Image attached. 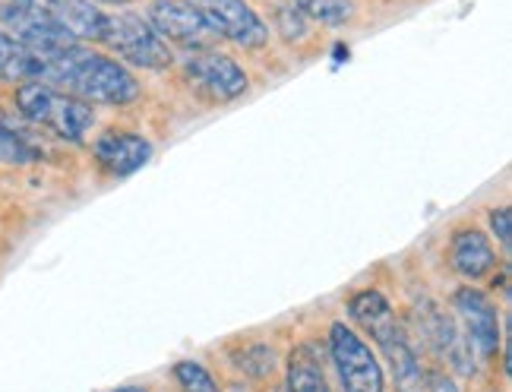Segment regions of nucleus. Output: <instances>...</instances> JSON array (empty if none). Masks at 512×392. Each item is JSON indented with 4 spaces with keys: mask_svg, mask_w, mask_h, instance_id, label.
I'll use <instances>...</instances> for the list:
<instances>
[{
    "mask_svg": "<svg viewBox=\"0 0 512 392\" xmlns=\"http://www.w3.org/2000/svg\"><path fill=\"white\" fill-rule=\"evenodd\" d=\"M149 26L159 32L165 42H174L187 51L212 48L219 42L209 16L193 4V0H152L146 7Z\"/></svg>",
    "mask_w": 512,
    "mask_h": 392,
    "instance_id": "7",
    "label": "nucleus"
},
{
    "mask_svg": "<svg viewBox=\"0 0 512 392\" xmlns=\"http://www.w3.org/2000/svg\"><path fill=\"white\" fill-rule=\"evenodd\" d=\"M377 345L383 348V355L389 358L392 377H396V389L399 392H424L427 386V370L421 367V358L415 345L408 342L405 329L396 323L389 332L377 339Z\"/></svg>",
    "mask_w": 512,
    "mask_h": 392,
    "instance_id": "13",
    "label": "nucleus"
},
{
    "mask_svg": "<svg viewBox=\"0 0 512 392\" xmlns=\"http://www.w3.org/2000/svg\"><path fill=\"white\" fill-rule=\"evenodd\" d=\"M174 380L181 383L184 392H219L212 374L200 361H177L174 364Z\"/></svg>",
    "mask_w": 512,
    "mask_h": 392,
    "instance_id": "21",
    "label": "nucleus"
},
{
    "mask_svg": "<svg viewBox=\"0 0 512 392\" xmlns=\"http://www.w3.org/2000/svg\"><path fill=\"white\" fill-rule=\"evenodd\" d=\"M35 57H38L35 83H48L61 92H70L86 105L127 108L143 92L127 64H121L117 57L98 54L83 42L51 48V51H35Z\"/></svg>",
    "mask_w": 512,
    "mask_h": 392,
    "instance_id": "1",
    "label": "nucleus"
},
{
    "mask_svg": "<svg viewBox=\"0 0 512 392\" xmlns=\"http://www.w3.org/2000/svg\"><path fill=\"white\" fill-rule=\"evenodd\" d=\"M92 4H111V7H124L130 0H92Z\"/></svg>",
    "mask_w": 512,
    "mask_h": 392,
    "instance_id": "25",
    "label": "nucleus"
},
{
    "mask_svg": "<svg viewBox=\"0 0 512 392\" xmlns=\"http://www.w3.org/2000/svg\"><path fill=\"white\" fill-rule=\"evenodd\" d=\"M111 392H149V389H143V386H117Z\"/></svg>",
    "mask_w": 512,
    "mask_h": 392,
    "instance_id": "24",
    "label": "nucleus"
},
{
    "mask_svg": "<svg viewBox=\"0 0 512 392\" xmlns=\"http://www.w3.org/2000/svg\"><path fill=\"white\" fill-rule=\"evenodd\" d=\"M348 317L358 323L361 329L370 332V339L377 342L383 332H389L392 326H396V313H392L389 301L383 298V294L377 288H364L358 294H351L348 301Z\"/></svg>",
    "mask_w": 512,
    "mask_h": 392,
    "instance_id": "14",
    "label": "nucleus"
},
{
    "mask_svg": "<svg viewBox=\"0 0 512 392\" xmlns=\"http://www.w3.org/2000/svg\"><path fill=\"white\" fill-rule=\"evenodd\" d=\"M13 4H29L61 23L76 42H102L105 10L92 0H13Z\"/></svg>",
    "mask_w": 512,
    "mask_h": 392,
    "instance_id": "12",
    "label": "nucleus"
},
{
    "mask_svg": "<svg viewBox=\"0 0 512 392\" xmlns=\"http://www.w3.org/2000/svg\"><path fill=\"white\" fill-rule=\"evenodd\" d=\"M424 392H459V386L452 383L443 370H433V374H427V386Z\"/></svg>",
    "mask_w": 512,
    "mask_h": 392,
    "instance_id": "23",
    "label": "nucleus"
},
{
    "mask_svg": "<svg viewBox=\"0 0 512 392\" xmlns=\"http://www.w3.org/2000/svg\"><path fill=\"white\" fill-rule=\"evenodd\" d=\"M184 80L209 105H228L241 98L250 86V76L234 57L219 48H196L184 54Z\"/></svg>",
    "mask_w": 512,
    "mask_h": 392,
    "instance_id": "4",
    "label": "nucleus"
},
{
    "mask_svg": "<svg viewBox=\"0 0 512 392\" xmlns=\"http://www.w3.org/2000/svg\"><path fill=\"white\" fill-rule=\"evenodd\" d=\"M92 159L108 178H130L133 171H140L152 159V143L133 130L111 127L98 133V140L92 143Z\"/></svg>",
    "mask_w": 512,
    "mask_h": 392,
    "instance_id": "9",
    "label": "nucleus"
},
{
    "mask_svg": "<svg viewBox=\"0 0 512 392\" xmlns=\"http://www.w3.org/2000/svg\"><path fill=\"white\" fill-rule=\"evenodd\" d=\"M415 320H418V329L424 342L437 351L440 358H446L456 370L462 374H471L475 370V361H471V348L465 342V336L456 329L449 313H443L437 304H418L415 307Z\"/></svg>",
    "mask_w": 512,
    "mask_h": 392,
    "instance_id": "10",
    "label": "nucleus"
},
{
    "mask_svg": "<svg viewBox=\"0 0 512 392\" xmlns=\"http://www.w3.org/2000/svg\"><path fill=\"white\" fill-rule=\"evenodd\" d=\"M490 231L500 241L503 253H509V241H512V209L509 206H497L490 212Z\"/></svg>",
    "mask_w": 512,
    "mask_h": 392,
    "instance_id": "22",
    "label": "nucleus"
},
{
    "mask_svg": "<svg viewBox=\"0 0 512 392\" xmlns=\"http://www.w3.org/2000/svg\"><path fill=\"white\" fill-rule=\"evenodd\" d=\"M193 4L209 16L215 35L231 42L234 48L260 51L269 45V26L247 0H193Z\"/></svg>",
    "mask_w": 512,
    "mask_h": 392,
    "instance_id": "8",
    "label": "nucleus"
},
{
    "mask_svg": "<svg viewBox=\"0 0 512 392\" xmlns=\"http://www.w3.org/2000/svg\"><path fill=\"white\" fill-rule=\"evenodd\" d=\"M452 307L462 320V336L471 348V355L481 361H494L503 345L500 332V310L481 288L462 285L452 291Z\"/></svg>",
    "mask_w": 512,
    "mask_h": 392,
    "instance_id": "6",
    "label": "nucleus"
},
{
    "mask_svg": "<svg viewBox=\"0 0 512 392\" xmlns=\"http://www.w3.org/2000/svg\"><path fill=\"white\" fill-rule=\"evenodd\" d=\"M38 76V57L32 48L16 42L13 35L0 29V83H29Z\"/></svg>",
    "mask_w": 512,
    "mask_h": 392,
    "instance_id": "16",
    "label": "nucleus"
},
{
    "mask_svg": "<svg viewBox=\"0 0 512 392\" xmlns=\"http://www.w3.org/2000/svg\"><path fill=\"white\" fill-rule=\"evenodd\" d=\"M329 355L339 370L342 392H386L383 367L370 345L345 323H332L329 329Z\"/></svg>",
    "mask_w": 512,
    "mask_h": 392,
    "instance_id": "5",
    "label": "nucleus"
},
{
    "mask_svg": "<svg viewBox=\"0 0 512 392\" xmlns=\"http://www.w3.org/2000/svg\"><path fill=\"white\" fill-rule=\"evenodd\" d=\"M272 26H275V32H279L288 45H298V42H304V38L310 35V23H307L304 13L294 4H279V7H275Z\"/></svg>",
    "mask_w": 512,
    "mask_h": 392,
    "instance_id": "20",
    "label": "nucleus"
},
{
    "mask_svg": "<svg viewBox=\"0 0 512 392\" xmlns=\"http://www.w3.org/2000/svg\"><path fill=\"white\" fill-rule=\"evenodd\" d=\"M288 392H329L323 358L313 342H304L288 358Z\"/></svg>",
    "mask_w": 512,
    "mask_h": 392,
    "instance_id": "15",
    "label": "nucleus"
},
{
    "mask_svg": "<svg viewBox=\"0 0 512 392\" xmlns=\"http://www.w3.org/2000/svg\"><path fill=\"white\" fill-rule=\"evenodd\" d=\"M102 45L121 64L143 67V70H168L174 64V54L165 38L149 26V19L140 13H105Z\"/></svg>",
    "mask_w": 512,
    "mask_h": 392,
    "instance_id": "3",
    "label": "nucleus"
},
{
    "mask_svg": "<svg viewBox=\"0 0 512 392\" xmlns=\"http://www.w3.org/2000/svg\"><path fill=\"white\" fill-rule=\"evenodd\" d=\"M38 159L35 146L23 130H16L4 114H0V165H32Z\"/></svg>",
    "mask_w": 512,
    "mask_h": 392,
    "instance_id": "17",
    "label": "nucleus"
},
{
    "mask_svg": "<svg viewBox=\"0 0 512 392\" xmlns=\"http://www.w3.org/2000/svg\"><path fill=\"white\" fill-rule=\"evenodd\" d=\"M234 364H238L247 377L253 380H263L275 370V351L263 342H250L241 351H234Z\"/></svg>",
    "mask_w": 512,
    "mask_h": 392,
    "instance_id": "19",
    "label": "nucleus"
},
{
    "mask_svg": "<svg viewBox=\"0 0 512 392\" xmlns=\"http://www.w3.org/2000/svg\"><path fill=\"white\" fill-rule=\"evenodd\" d=\"M13 105L29 124L45 127L67 143H86L89 130L95 127L92 105H86L76 95L61 92L48 83H35V80L19 83L13 92Z\"/></svg>",
    "mask_w": 512,
    "mask_h": 392,
    "instance_id": "2",
    "label": "nucleus"
},
{
    "mask_svg": "<svg viewBox=\"0 0 512 392\" xmlns=\"http://www.w3.org/2000/svg\"><path fill=\"white\" fill-rule=\"evenodd\" d=\"M294 7L304 13L307 23L320 26H345L354 16L351 0H294Z\"/></svg>",
    "mask_w": 512,
    "mask_h": 392,
    "instance_id": "18",
    "label": "nucleus"
},
{
    "mask_svg": "<svg viewBox=\"0 0 512 392\" xmlns=\"http://www.w3.org/2000/svg\"><path fill=\"white\" fill-rule=\"evenodd\" d=\"M446 260L456 276L468 282H481L484 276H490V272L497 269V250L481 228L468 225V228L452 231V238L446 244Z\"/></svg>",
    "mask_w": 512,
    "mask_h": 392,
    "instance_id": "11",
    "label": "nucleus"
}]
</instances>
